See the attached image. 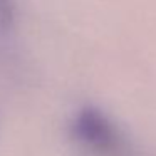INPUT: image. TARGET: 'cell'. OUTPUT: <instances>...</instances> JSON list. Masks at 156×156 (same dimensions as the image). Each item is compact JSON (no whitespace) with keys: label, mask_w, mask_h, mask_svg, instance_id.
I'll list each match as a JSON object with an SVG mask.
<instances>
[{"label":"cell","mask_w":156,"mask_h":156,"mask_svg":"<svg viewBox=\"0 0 156 156\" xmlns=\"http://www.w3.org/2000/svg\"><path fill=\"white\" fill-rule=\"evenodd\" d=\"M72 138L102 156H122L126 141L114 122L99 109L84 108L71 124Z\"/></svg>","instance_id":"obj_1"},{"label":"cell","mask_w":156,"mask_h":156,"mask_svg":"<svg viewBox=\"0 0 156 156\" xmlns=\"http://www.w3.org/2000/svg\"><path fill=\"white\" fill-rule=\"evenodd\" d=\"M14 20V5L12 0H0V30L10 27Z\"/></svg>","instance_id":"obj_2"}]
</instances>
